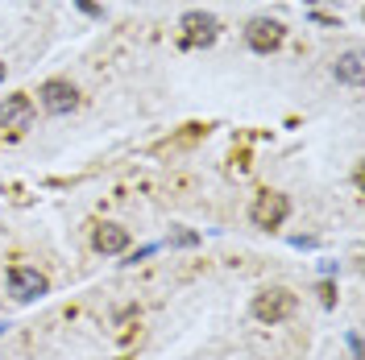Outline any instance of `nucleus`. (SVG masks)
<instances>
[{
  "instance_id": "obj_4",
  "label": "nucleus",
  "mask_w": 365,
  "mask_h": 360,
  "mask_svg": "<svg viewBox=\"0 0 365 360\" xmlns=\"http://www.w3.org/2000/svg\"><path fill=\"white\" fill-rule=\"evenodd\" d=\"M291 216V199L282 191H257V199L250 207V220L257 228H282V220Z\"/></svg>"
},
{
  "instance_id": "obj_14",
  "label": "nucleus",
  "mask_w": 365,
  "mask_h": 360,
  "mask_svg": "<svg viewBox=\"0 0 365 360\" xmlns=\"http://www.w3.org/2000/svg\"><path fill=\"white\" fill-rule=\"evenodd\" d=\"M0 79H4V63H0Z\"/></svg>"
},
{
  "instance_id": "obj_7",
  "label": "nucleus",
  "mask_w": 365,
  "mask_h": 360,
  "mask_svg": "<svg viewBox=\"0 0 365 360\" xmlns=\"http://www.w3.org/2000/svg\"><path fill=\"white\" fill-rule=\"evenodd\" d=\"M282 38H287V29L278 21H270V17H253L250 29H245V42H250V50H257V54H270V50H278L282 46Z\"/></svg>"
},
{
  "instance_id": "obj_15",
  "label": "nucleus",
  "mask_w": 365,
  "mask_h": 360,
  "mask_svg": "<svg viewBox=\"0 0 365 360\" xmlns=\"http://www.w3.org/2000/svg\"><path fill=\"white\" fill-rule=\"evenodd\" d=\"M0 332H4V323H0Z\"/></svg>"
},
{
  "instance_id": "obj_2",
  "label": "nucleus",
  "mask_w": 365,
  "mask_h": 360,
  "mask_svg": "<svg viewBox=\"0 0 365 360\" xmlns=\"http://www.w3.org/2000/svg\"><path fill=\"white\" fill-rule=\"evenodd\" d=\"M29 125H34V100L29 95H9L4 108H0V137L17 141V137H25Z\"/></svg>"
},
{
  "instance_id": "obj_6",
  "label": "nucleus",
  "mask_w": 365,
  "mask_h": 360,
  "mask_svg": "<svg viewBox=\"0 0 365 360\" xmlns=\"http://www.w3.org/2000/svg\"><path fill=\"white\" fill-rule=\"evenodd\" d=\"M9 290H13V298H21V302H34V298H42L50 290V282H46V273L29 270V265H13L9 270Z\"/></svg>"
},
{
  "instance_id": "obj_12",
  "label": "nucleus",
  "mask_w": 365,
  "mask_h": 360,
  "mask_svg": "<svg viewBox=\"0 0 365 360\" xmlns=\"http://www.w3.org/2000/svg\"><path fill=\"white\" fill-rule=\"evenodd\" d=\"M349 352H353V360H361V339H357V332H349Z\"/></svg>"
},
{
  "instance_id": "obj_1",
  "label": "nucleus",
  "mask_w": 365,
  "mask_h": 360,
  "mask_svg": "<svg viewBox=\"0 0 365 360\" xmlns=\"http://www.w3.org/2000/svg\"><path fill=\"white\" fill-rule=\"evenodd\" d=\"M295 307H299V298L291 290H287V286H270V290H262L257 294V298H253V319H257V323H282V319H291L295 315Z\"/></svg>"
},
{
  "instance_id": "obj_9",
  "label": "nucleus",
  "mask_w": 365,
  "mask_h": 360,
  "mask_svg": "<svg viewBox=\"0 0 365 360\" xmlns=\"http://www.w3.org/2000/svg\"><path fill=\"white\" fill-rule=\"evenodd\" d=\"M336 79L341 83H349V88H357L365 79V63H361V50H349V54H341L336 58Z\"/></svg>"
},
{
  "instance_id": "obj_10",
  "label": "nucleus",
  "mask_w": 365,
  "mask_h": 360,
  "mask_svg": "<svg viewBox=\"0 0 365 360\" xmlns=\"http://www.w3.org/2000/svg\"><path fill=\"white\" fill-rule=\"evenodd\" d=\"M204 137H207V125H182V133L175 137V141H166L162 154H166V149H182V145H195V141H204Z\"/></svg>"
},
{
  "instance_id": "obj_8",
  "label": "nucleus",
  "mask_w": 365,
  "mask_h": 360,
  "mask_svg": "<svg viewBox=\"0 0 365 360\" xmlns=\"http://www.w3.org/2000/svg\"><path fill=\"white\" fill-rule=\"evenodd\" d=\"M91 248L104 253V257H116V253L129 248V232H125L120 224H96L91 228Z\"/></svg>"
},
{
  "instance_id": "obj_11",
  "label": "nucleus",
  "mask_w": 365,
  "mask_h": 360,
  "mask_svg": "<svg viewBox=\"0 0 365 360\" xmlns=\"http://www.w3.org/2000/svg\"><path fill=\"white\" fill-rule=\"evenodd\" d=\"M319 302H324V307H332V302H336V290H332V282H324V286H319Z\"/></svg>"
},
{
  "instance_id": "obj_3",
  "label": "nucleus",
  "mask_w": 365,
  "mask_h": 360,
  "mask_svg": "<svg viewBox=\"0 0 365 360\" xmlns=\"http://www.w3.org/2000/svg\"><path fill=\"white\" fill-rule=\"evenodd\" d=\"M216 38H220V21L212 13H187L179 21V46H187V50L212 46Z\"/></svg>"
},
{
  "instance_id": "obj_5",
  "label": "nucleus",
  "mask_w": 365,
  "mask_h": 360,
  "mask_svg": "<svg viewBox=\"0 0 365 360\" xmlns=\"http://www.w3.org/2000/svg\"><path fill=\"white\" fill-rule=\"evenodd\" d=\"M38 95H42V108L46 112H54V116H67V112L79 108V91L71 88L67 79H46Z\"/></svg>"
},
{
  "instance_id": "obj_13",
  "label": "nucleus",
  "mask_w": 365,
  "mask_h": 360,
  "mask_svg": "<svg viewBox=\"0 0 365 360\" xmlns=\"http://www.w3.org/2000/svg\"><path fill=\"white\" fill-rule=\"evenodd\" d=\"M75 4H79L88 17H100V4H96V0H75Z\"/></svg>"
},
{
  "instance_id": "obj_16",
  "label": "nucleus",
  "mask_w": 365,
  "mask_h": 360,
  "mask_svg": "<svg viewBox=\"0 0 365 360\" xmlns=\"http://www.w3.org/2000/svg\"><path fill=\"white\" fill-rule=\"evenodd\" d=\"M312 4H319V0H312Z\"/></svg>"
}]
</instances>
